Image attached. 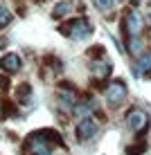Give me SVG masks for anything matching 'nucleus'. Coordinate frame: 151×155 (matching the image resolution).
I'll return each instance as SVG.
<instances>
[{"mask_svg": "<svg viewBox=\"0 0 151 155\" xmlns=\"http://www.w3.org/2000/svg\"><path fill=\"white\" fill-rule=\"evenodd\" d=\"M36 135H39L41 140H43V142L47 144V146H50V144H57V146H61V144H63L61 135H59L57 130H52V128H43V130H39V133H36Z\"/></svg>", "mask_w": 151, "mask_h": 155, "instance_id": "nucleus-7", "label": "nucleus"}, {"mask_svg": "<svg viewBox=\"0 0 151 155\" xmlns=\"http://www.w3.org/2000/svg\"><path fill=\"white\" fill-rule=\"evenodd\" d=\"M95 7L99 9V12H111L113 7H115V0H93Z\"/></svg>", "mask_w": 151, "mask_h": 155, "instance_id": "nucleus-10", "label": "nucleus"}, {"mask_svg": "<svg viewBox=\"0 0 151 155\" xmlns=\"http://www.w3.org/2000/svg\"><path fill=\"white\" fill-rule=\"evenodd\" d=\"M7 88H9V79L0 74V90H7Z\"/></svg>", "mask_w": 151, "mask_h": 155, "instance_id": "nucleus-16", "label": "nucleus"}, {"mask_svg": "<svg viewBox=\"0 0 151 155\" xmlns=\"http://www.w3.org/2000/svg\"><path fill=\"white\" fill-rule=\"evenodd\" d=\"M12 12H9V9H5V7H0V29L2 27H7L9 23H12Z\"/></svg>", "mask_w": 151, "mask_h": 155, "instance_id": "nucleus-11", "label": "nucleus"}, {"mask_svg": "<svg viewBox=\"0 0 151 155\" xmlns=\"http://www.w3.org/2000/svg\"><path fill=\"white\" fill-rule=\"evenodd\" d=\"M124 99H126V85L122 81L111 83L108 90H106V101H108L111 106H120V104H124Z\"/></svg>", "mask_w": 151, "mask_h": 155, "instance_id": "nucleus-4", "label": "nucleus"}, {"mask_svg": "<svg viewBox=\"0 0 151 155\" xmlns=\"http://www.w3.org/2000/svg\"><path fill=\"white\" fill-rule=\"evenodd\" d=\"M88 56H93V58H99V56H104V47H101V45H95V47H90V50H88Z\"/></svg>", "mask_w": 151, "mask_h": 155, "instance_id": "nucleus-13", "label": "nucleus"}, {"mask_svg": "<svg viewBox=\"0 0 151 155\" xmlns=\"http://www.w3.org/2000/svg\"><path fill=\"white\" fill-rule=\"evenodd\" d=\"M147 151V142L140 140L138 144H133V146H126V155H142Z\"/></svg>", "mask_w": 151, "mask_h": 155, "instance_id": "nucleus-9", "label": "nucleus"}, {"mask_svg": "<svg viewBox=\"0 0 151 155\" xmlns=\"http://www.w3.org/2000/svg\"><path fill=\"white\" fill-rule=\"evenodd\" d=\"M16 94H18V99H27L29 94H32V88L27 83H23V85H18V88H16Z\"/></svg>", "mask_w": 151, "mask_h": 155, "instance_id": "nucleus-12", "label": "nucleus"}, {"mask_svg": "<svg viewBox=\"0 0 151 155\" xmlns=\"http://www.w3.org/2000/svg\"><path fill=\"white\" fill-rule=\"evenodd\" d=\"M140 70H151V54H147L140 61Z\"/></svg>", "mask_w": 151, "mask_h": 155, "instance_id": "nucleus-15", "label": "nucleus"}, {"mask_svg": "<svg viewBox=\"0 0 151 155\" xmlns=\"http://www.w3.org/2000/svg\"><path fill=\"white\" fill-rule=\"evenodd\" d=\"M95 133H97V124L93 119H81L77 124V128H74V135H77V140H81V142L90 140Z\"/></svg>", "mask_w": 151, "mask_h": 155, "instance_id": "nucleus-5", "label": "nucleus"}, {"mask_svg": "<svg viewBox=\"0 0 151 155\" xmlns=\"http://www.w3.org/2000/svg\"><path fill=\"white\" fill-rule=\"evenodd\" d=\"M59 31L66 34V36H70V38H74V41H84L86 36L93 31V27L88 25L86 18H70L68 23L59 25Z\"/></svg>", "mask_w": 151, "mask_h": 155, "instance_id": "nucleus-1", "label": "nucleus"}, {"mask_svg": "<svg viewBox=\"0 0 151 155\" xmlns=\"http://www.w3.org/2000/svg\"><path fill=\"white\" fill-rule=\"evenodd\" d=\"M142 18L136 12H124V36H140Z\"/></svg>", "mask_w": 151, "mask_h": 155, "instance_id": "nucleus-3", "label": "nucleus"}, {"mask_svg": "<svg viewBox=\"0 0 151 155\" xmlns=\"http://www.w3.org/2000/svg\"><path fill=\"white\" fill-rule=\"evenodd\" d=\"M113 68L111 65H95V74H101V77H108Z\"/></svg>", "mask_w": 151, "mask_h": 155, "instance_id": "nucleus-14", "label": "nucleus"}, {"mask_svg": "<svg viewBox=\"0 0 151 155\" xmlns=\"http://www.w3.org/2000/svg\"><path fill=\"white\" fill-rule=\"evenodd\" d=\"M20 65H23V61H20L18 54H14V52H7L2 58H0V70H5L7 74H14L20 70Z\"/></svg>", "mask_w": 151, "mask_h": 155, "instance_id": "nucleus-6", "label": "nucleus"}, {"mask_svg": "<svg viewBox=\"0 0 151 155\" xmlns=\"http://www.w3.org/2000/svg\"><path fill=\"white\" fill-rule=\"evenodd\" d=\"M70 12H72V2H59L54 5V9H52V18H63V16H68Z\"/></svg>", "mask_w": 151, "mask_h": 155, "instance_id": "nucleus-8", "label": "nucleus"}, {"mask_svg": "<svg viewBox=\"0 0 151 155\" xmlns=\"http://www.w3.org/2000/svg\"><path fill=\"white\" fill-rule=\"evenodd\" d=\"M126 124L133 133H142V130H147V126H149V115L144 113V110L133 108V110H129V115H126Z\"/></svg>", "mask_w": 151, "mask_h": 155, "instance_id": "nucleus-2", "label": "nucleus"}, {"mask_svg": "<svg viewBox=\"0 0 151 155\" xmlns=\"http://www.w3.org/2000/svg\"><path fill=\"white\" fill-rule=\"evenodd\" d=\"M133 2H138V0H133Z\"/></svg>", "mask_w": 151, "mask_h": 155, "instance_id": "nucleus-17", "label": "nucleus"}]
</instances>
